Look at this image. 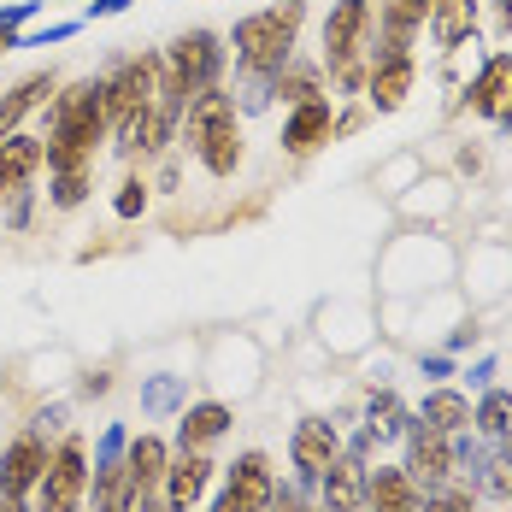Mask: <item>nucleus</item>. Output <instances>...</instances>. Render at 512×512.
<instances>
[{"mask_svg":"<svg viewBox=\"0 0 512 512\" xmlns=\"http://www.w3.org/2000/svg\"><path fill=\"white\" fill-rule=\"evenodd\" d=\"M271 95H283L289 106L312 101V95H318V71H307V65H283L277 83H271Z\"/></svg>","mask_w":512,"mask_h":512,"instance_id":"26","label":"nucleus"},{"mask_svg":"<svg viewBox=\"0 0 512 512\" xmlns=\"http://www.w3.org/2000/svg\"><path fill=\"white\" fill-rule=\"evenodd\" d=\"M159 71H165V65H159L154 53H142V59H124L112 77H101V83H106V118H112V130H118L124 118H136V112L159 95Z\"/></svg>","mask_w":512,"mask_h":512,"instance_id":"7","label":"nucleus"},{"mask_svg":"<svg viewBox=\"0 0 512 512\" xmlns=\"http://www.w3.org/2000/svg\"><path fill=\"white\" fill-rule=\"evenodd\" d=\"M424 424H430V430H442V436H454V430L471 424V401L454 395V389H436V395H424Z\"/></svg>","mask_w":512,"mask_h":512,"instance_id":"24","label":"nucleus"},{"mask_svg":"<svg viewBox=\"0 0 512 512\" xmlns=\"http://www.w3.org/2000/svg\"><path fill=\"white\" fill-rule=\"evenodd\" d=\"M89 195V171H59L53 177V206H77Z\"/></svg>","mask_w":512,"mask_h":512,"instance_id":"27","label":"nucleus"},{"mask_svg":"<svg viewBox=\"0 0 512 512\" xmlns=\"http://www.w3.org/2000/svg\"><path fill=\"white\" fill-rule=\"evenodd\" d=\"M189 154L201 159L212 177H236V165H242V118H236V101L218 83L189 95Z\"/></svg>","mask_w":512,"mask_h":512,"instance_id":"3","label":"nucleus"},{"mask_svg":"<svg viewBox=\"0 0 512 512\" xmlns=\"http://www.w3.org/2000/svg\"><path fill=\"white\" fill-rule=\"evenodd\" d=\"M206 477H212L206 454H201V448H183V460L165 465V507H171V512H189L195 501H201Z\"/></svg>","mask_w":512,"mask_h":512,"instance_id":"18","label":"nucleus"},{"mask_svg":"<svg viewBox=\"0 0 512 512\" xmlns=\"http://www.w3.org/2000/svg\"><path fill=\"white\" fill-rule=\"evenodd\" d=\"M324 483H330V512L365 507V471H359V460H342V454H336V465L324 471Z\"/></svg>","mask_w":512,"mask_h":512,"instance_id":"21","label":"nucleus"},{"mask_svg":"<svg viewBox=\"0 0 512 512\" xmlns=\"http://www.w3.org/2000/svg\"><path fill=\"white\" fill-rule=\"evenodd\" d=\"M477 6H483V0H430L424 30H430L436 53H460L465 42H471V30H477Z\"/></svg>","mask_w":512,"mask_h":512,"instance_id":"12","label":"nucleus"},{"mask_svg":"<svg viewBox=\"0 0 512 512\" xmlns=\"http://www.w3.org/2000/svg\"><path fill=\"white\" fill-rule=\"evenodd\" d=\"M106 130H112V118H106V83L101 77H83V83L59 89V95H53V130H48L53 177H59V171H89Z\"/></svg>","mask_w":512,"mask_h":512,"instance_id":"1","label":"nucleus"},{"mask_svg":"<svg viewBox=\"0 0 512 512\" xmlns=\"http://www.w3.org/2000/svg\"><path fill=\"white\" fill-rule=\"evenodd\" d=\"M418 83V59L412 53H371V71H365V101L377 112H401Z\"/></svg>","mask_w":512,"mask_h":512,"instance_id":"10","label":"nucleus"},{"mask_svg":"<svg viewBox=\"0 0 512 512\" xmlns=\"http://www.w3.org/2000/svg\"><path fill=\"white\" fill-rule=\"evenodd\" d=\"M424 512H471V489H454V483H436Z\"/></svg>","mask_w":512,"mask_h":512,"instance_id":"28","label":"nucleus"},{"mask_svg":"<svg viewBox=\"0 0 512 512\" xmlns=\"http://www.w3.org/2000/svg\"><path fill=\"white\" fill-rule=\"evenodd\" d=\"M271 495H277L271 460L265 454H242V460L230 465V483H224V495H218L212 512H271Z\"/></svg>","mask_w":512,"mask_h":512,"instance_id":"9","label":"nucleus"},{"mask_svg":"<svg viewBox=\"0 0 512 512\" xmlns=\"http://www.w3.org/2000/svg\"><path fill=\"white\" fill-rule=\"evenodd\" d=\"M377 18H383V36H377V48L371 53H412L418 30H424V18H430V0H383Z\"/></svg>","mask_w":512,"mask_h":512,"instance_id":"15","label":"nucleus"},{"mask_svg":"<svg viewBox=\"0 0 512 512\" xmlns=\"http://www.w3.org/2000/svg\"><path fill=\"white\" fill-rule=\"evenodd\" d=\"M42 471H48V448H42L36 436H18V442L6 448V460H0V495L24 501V495L42 483Z\"/></svg>","mask_w":512,"mask_h":512,"instance_id":"14","label":"nucleus"},{"mask_svg":"<svg viewBox=\"0 0 512 512\" xmlns=\"http://www.w3.org/2000/svg\"><path fill=\"white\" fill-rule=\"evenodd\" d=\"M124 6H130V0H95V6H89V18H112V12H124Z\"/></svg>","mask_w":512,"mask_h":512,"instance_id":"30","label":"nucleus"},{"mask_svg":"<svg viewBox=\"0 0 512 512\" xmlns=\"http://www.w3.org/2000/svg\"><path fill=\"white\" fill-rule=\"evenodd\" d=\"M471 424H477L483 436H512V395H507V389L483 395V407L471 412Z\"/></svg>","mask_w":512,"mask_h":512,"instance_id":"25","label":"nucleus"},{"mask_svg":"<svg viewBox=\"0 0 512 512\" xmlns=\"http://www.w3.org/2000/svg\"><path fill=\"white\" fill-rule=\"evenodd\" d=\"M465 106L489 124H512V53L495 48L465 83Z\"/></svg>","mask_w":512,"mask_h":512,"instance_id":"8","label":"nucleus"},{"mask_svg":"<svg viewBox=\"0 0 512 512\" xmlns=\"http://www.w3.org/2000/svg\"><path fill=\"white\" fill-rule=\"evenodd\" d=\"M89 489V454H83V436H65L48 454V471H42V512H77Z\"/></svg>","mask_w":512,"mask_h":512,"instance_id":"6","label":"nucleus"},{"mask_svg":"<svg viewBox=\"0 0 512 512\" xmlns=\"http://www.w3.org/2000/svg\"><path fill=\"white\" fill-rule=\"evenodd\" d=\"M230 430V407H218V401H201V407H189L183 412V448H206V442H218Z\"/></svg>","mask_w":512,"mask_h":512,"instance_id":"22","label":"nucleus"},{"mask_svg":"<svg viewBox=\"0 0 512 512\" xmlns=\"http://www.w3.org/2000/svg\"><path fill=\"white\" fill-rule=\"evenodd\" d=\"M142 206H148V183H142V177L118 183V201H112V212H118V218H142Z\"/></svg>","mask_w":512,"mask_h":512,"instance_id":"29","label":"nucleus"},{"mask_svg":"<svg viewBox=\"0 0 512 512\" xmlns=\"http://www.w3.org/2000/svg\"><path fill=\"white\" fill-rule=\"evenodd\" d=\"M301 24H307V0H277V6H259V12H248V18H236V30H230L236 65L271 89L277 71L295 59V36H301Z\"/></svg>","mask_w":512,"mask_h":512,"instance_id":"2","label":"nucleus"},{"mask_svg":"<svg viewBox=\"0 0 512 512\" xmlns=\"http://www.w3.org/2000/svg\"><path fill=\"white\" fill-rule=\"evenodd\" d=\"M365 512H418V483L407 477V465L365 471Z\"/></svg>","mask_w":512,"mask_h":512,"instance_id":"19","label":"nucleus"},{"mask_svg":"<svg viewBox=\"0 0 512 512\" xmlns=\"http://www.w3.org/2000/svg\"><path fill=\"white\" fill-rule=\"evenodd\" d=\"M165 465H171V454H165L159 436H136L130 442V477H136V489H159L165 483Z\"/></svg>","mask_w":512,"mask_h":512,"instance_id":"23","label":"nucleus"},{"mask_svg":"<svg viewBox=\"0 0 512 512\" xmlns=\"http://www.w3.org/2000/svg\"><path fill=\"white\" fill-rule=\"evenodd\" d=\"M336 454H342V442H336V424H324V418H307L295 430V442H289V460H295V471H307V477H324L336 465Z\"/></svg>","mask_w":512,"mask_h":512,"instance_id":"17","label":"nucleus"},{"mask_svg":"<svg viewBox=\"0 0 512 512\" xmlns=\"http://www.w3.org/2000/svg\"><path fill=\"white\" fill-rule=\"evenodd\" d=\"M53 95H59V77L53 71H36V77H24L12 95H0V142L24 124V112H36V106H48Z\"/></svg>","mask_w":512,"mask_h":512,"instance_id":"20","label":"nucleus"},{"mask_svg":"<svg viewBox=\"0 0 512 512\" xmlns=\"http://www.w3.org/2000/svg\"><path fill=\"white\" fill-rule=\"evenodd\" d=\"M42 159H48V142H42V136L12 130V136L0 142V195H18V189L42 171Z\"/></svg>","mask_w":512,"mask_h":512,"instance_id":"16","label":"nucleus"},{"mask_svg":"<svg viewBox=\"0 0 512 512\" xmlns=\"http://www.w3.org/2000/svg\"><path fill=\"white\" fill-rule=\"evenodd\" d=\"M330 136H336V106H330V95H312V101L289 106V118H283V154L307 159V154H318Z\"/></svg>","mask_w":512,"mask_h":512,"instance_id":"11","label":"nucleus"},{"mask_svg":"<svg viewBox=\"0 0 512 512\" xmlns=\"http://www.w3.org/2000/svg\"><path fill=\"white\" fill-rule=\"evenodd\" d=\"M371 30H377V6L371 0H336L324 18V65L336 89H365V59H371Z\"/></svg>","mask_w":512,"mask_h":512,"instance_id":"4","label":"nucleus"},{"mask_svg":"<svg viewBox=\"0 0 512 512\" xmlns=\"http://www.w3.org/2000/svg\"><path fill=\"white\" fill-rule=\"evenodd\" d=\"M218 71H224V42H218L212 30H183V36L165 48V83L183 89V95L212 89Z\"/></svg>","mask_w":512,"mask_h":512,"instance_id":"5","label":"nucleus"},{"mask_svg":"<svg viewBox=\"0 0 512 512\" xmlns=\"http://www.w3.org/2000/svg\"><path fill=\"white\" fill-rule=\"evenodd\" d=\"M407 477H412V483H430V489L454 477V448H448V436H442V430H430V424H418V430H412Z\"/></svg>","mask_w":512,"mask_h":512,"instance_id":"13","label":"nucleus"}]
</instances>
